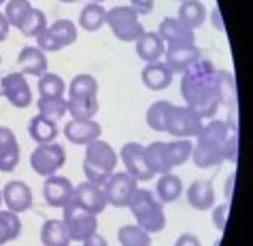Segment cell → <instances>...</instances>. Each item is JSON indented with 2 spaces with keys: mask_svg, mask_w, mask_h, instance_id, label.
Listing matches in <instances>:
<instances>
[{
  "mask_svg": "<svg viewBox=\"0 0 253 246\" xmlns=\"http://www.w3.org/2000/svg\"><path fill=\"white\" fill-rule=\"evenodd\" d=\"M181 96L185 100V106L192 108L202 121L215 117L219 100L215 96V68L209 60L200 58L192 68L183 72Z\"/></svg>",
  "mask_w": 253,
  "mask_h": 246,
  "instance_id": "obj_1",
  "label": "cell"
},
{
  "mask_svg": "<svg viewBox=\"0 0 253 246\" xmlns=\"http://www.w3.org/2000/svg\"><path fill=\"white\" fill-rule=\"evenodd\" d=\"M119 155L115 149L104 140H94L85 146V157H83V174L87 176L89 182L94 185H104L107 178L115 172Z\"/></svg>",
  "mask_w": 253,
  "mask_h": 246,
  "instance_id": "obj_2",
  "label": "cell"
},
{
  "mask_svg": "<svg viewBox=\"0 0 253 246\" xmlns=\"http://www.w3.org/2000/svg\"><path fill=\"white\" fill-rule=\"evenodd\" d=\"M130 212L134 214L136 225L140 229H145L147 234H158L166 227V212H164V204H162L156 193L147 191V189H136L132 200L128 204Z\"/></svg>",
  "mask_w": 253,
  "mask_h": 246,
  "instance_id": "obj_3",
  "label": "cell"
},
{
  "mask_svg": "<svg viewBox=\"0 0 253 246\" xmlns=\"http://www.w3.org/2000/svg\"><path fill=\"white\" fill-rule=\"evenodd\" d=\"M107 26L122 43H136L143 36L145 28L138 22V13L130 4L113 6L107 11Z\"/></svg>",
  "mask_w": 253,
  "mask_h": 246,
  "instance_id": "obj_4",
  "label": "cell"
},
{
  "mask_svg": "<svg viewBox=\"0 0 253 246\" xmlns=\"http://www.w3.org/2000/svg\"><path fill=\"white\" fill-rule=\"evenodd\" d=\"M62 210H64L62 221H64L66 227H68L70 240L83 242L85 238H89L92 234H96V231H98V216L92 214V212H87L85 208H81L75 200L68 202Z\"/></svg>",
  "mask_w": 253,
  "mask_h": 246,
  "instance_id": "obj_5",
  "label": "cell"
},
{
  "mask_svg": "<svg viewBox=\"0 0 253 246\" xmlns=\"http://www.w3.org/2000/svg\"><path fill=\"white\" fill-rule=\"evenodd\" d=\"M66 164V151L64 146L58 142H47V144H39L30 155V166L32 170L41 174L43 178L58 174V170Z\"/></svg>",
  "mask_w": 253,
  "mask_h": 246,
  "instance_id": "obj_6",
  "label": "cell"
},
{
  "mask_svg": "<svg viewBox=\"0 0 253 246\" xmlns=\"http://www.w3.org/2000/svg\"><path fill=\"white\" fill-rule=\"evenodd\" d=\"M138 189V180L132 178L128 172H113L102 185V191L107 195V204L115 208H128L132 195Z\"/></svg>",
  "mask_w": 253,
  "mask_h": 246,
  "instance_id": "obj_7",
  "label": "cell"
},
{
  "mask_svg": "<svg viewBox=\"0 0 253 246\" xmlns=\"http://www.w3.org/2000/svg\"><path fill=\"white\" fill-rule=\"evenodd\" d=\"M202 123L205 121L189 106H172L166 134H170L174 138H196L202 130Z\"/></svg>",
  "mask_w": 253,
  "mask_h": 246,
  "instance_id": "obj_8",
  "label": "cell"
},
{
  "mask_svg": "<svg viewBox=\"0 0 253 246\" xmlns=\"http://www.w3.org/2000/svg\"><path fill=\"white\" fill-rule=\"evenodd\" d=\"M119 157H122L124 166H126V172L130 174L132 178H136L138 182H145V180H151L156 174H153L149 161H147L145 155V146L140 142H126L119 151Z\"/></svg>",
  "mask_w": 253,
  "mask_h": 246,
  "instance_id": "obj_9",
  "label": "cell"
},
{
  "mask_svg": "<svg viewBox=\"0 0 253 246\" xmlns=\"http://www.w3.org/2000/svg\"><path fill=\"white\" fill-rule=\"evenodd\" d=\"M0 94L4 100L15 108H26L32 102V89L26 81V74L22 72H9L0 81Z\"/></svg>",
  "mask_w": 253,
  "mask_h": 246,
  "instance_id": "obj_10",
  "label": "cell"
},
{
  "mask_svg": "<svg viewBox=\"0 0 253 246\" xmlns=\"http://www.w3.org/2000/svg\"><path fill=\"white\" fill-rule=\"evenodd\" d=\"M75 187L66 176L62 174H51L45 178L43 185V198L51 208H64L68 202H73Z\"/></svg>",
  "mask_w": 253,
  "mask_h": 246,
  "instance_id": "obj_11",
  "label": "cell"
},
{
  "mask_svg": "<svg viewBox=\"0 0 253 246\" xmlns=\"http://www.w3.org/2000/svg\"><path fill=\"white\" fill-rule=\"evenodd\" d=\"M200 58L202 53L196 45H168L164 51V64L172 70V74H183Z\"/></svg>",
  "mask_w": 253,
  "mask_h": 246,
  "instance_id": "obj_12",
  "label": "cell"
},
{
  "mask_svg": "<svg viewBox=\"0 0 253 246\" xmlns=\"http://www.w3.org/2000/svg\"><path fill=\"white\" fill-rule=\"evenodd\" d=\"M0 191H2V204L11 212L22 214L32 208V189L24 180H9Z\"/></svg>",
  "mask_w": 253,
  "mask_h": 246,
  "instance_id": "obj_13",
  "label": "cell"
},
{
  "mask_svg": "<svg viewBox=\"0 0 253 246\" xmlns=\"http://www.w3.org/2000/svg\"><path fill=\"white\" fill-rule=\"evenodd\" d=\"M73 200L79 204L81 208H85L87 212H92L96 216L109 206V204H107V195H104L102 187L94 185V182H89V180H85V182H81V185L75 187Z\"/></svg>",
  "mask_w": 253,
  "mask_h": 246,
  "instance_id": "obj_14",
  "label": "cell"
},
{
  "mask_svg": "<svg viewBox=\"0 0 253 246\" xmlns=\"http://www.w3.org/2000/svg\"><path fill=\"white\" fill-rule=\"evenodd\" d=\"M158 36L164 40V45H196V34L183 26L177 17H166L160 22Z\"/></svg>",
  "mask_w": 253,
  "mask_h": 246,
  "instance_id": "obj_15",
  "label": "cell"
},
{
  "mask_svg": "<svg viewBox=\"0 0 253 246\" xmlns=\"http://www.w3.org/2000/svg\"><path fill=\"white\" fill-rule=\"evenodd\" d=\"M64 136L66 140H70L73 144H89L98 140L102 136V128L100 123L94 121V119H89V121H75V119H70V121L64 125Z\"/></svg>",
  "mask_w": 253,
  "mask_h": 246,
  "instance_id": "obj_16",
  "label": "cell"
},
{
  "mask_svg": "<svg viewBox=\"0 0 253 246\" xmlns=\"http://www.w3.org/2000/svg\"><path fill=\"white\" fill-rule=\"evenodd\" d=\"M172 70L168 68L164 62H151V64H145V68L140 70V81L143 85L151 91H162L166 87H170L172 83Z\"/></svg>",
  "mask_w": 253,
  "mask_h": 246,
  "instance_id": "obj_17",
  "label": "cell"
},
{
  "mask_svg": "<svg viewBox=\"0 0 253 246\" xmlns=\"http://www.w3.org/2000/svg\"><path fill=\"white\" fill-rule=\"evenodd\" d=\"M196 164V168H202V170H209V168H217L221 166L223 161V151L221 144L215 142H205V140H198L192 146V157H189Z\"/></svg>",
  "mask_w": 253,
  "mask_h": 246,
  "instance_id": "obj_18",
  "label": "cell"
},
{
  "mask_svg": "<svg viewBox=\"0 0 253 246\" xmlns=\"http://www.w3.org/2000/svg\"><path fill=\"white\" fill-rule=\"evenodd\" d=\"M19 164V142L9 128H0V172H13Z\"/></svg>",
  "mask_w": 253,
  "mask_h": 246,
  "instance_id": "obj_19",
  "label": "cell"
},
{
  "mask_svg": "<svg viewBox=\"0 0 253 246\" xmlns=\"http://www.w3.org/2000/svg\"><path fill=\"white\" fill-rule=\"evenodd\" d=\"M215 96L219 106L236 108V79L230 70H215Z\"/></svg>",
  "mask_w": 253,
  "mask_h": 246,
  "instance_id": "obj_20",
  "label": "cell"
},
{
  "mask_svg": "<svg viewBox=\"0 0 253 246\" xmlns=\"http://www.w3.org/2000/svg\"><path fill=\"white\" fill-rule=\"evenodd\" d=\"M164 51H166V45L158 36V32H143V36L136 40V55L145 64L160 62L164 58Z\"/></svg>",
  "mask_w": 253,
  "mask_h": 246,
  "instance_id": "obj_21",
  "label": "cell"
},
{
  "mask_svg": "<svg viewBox=\"0 0 253 246\" xmlns=\"http://www.w3.org/2000/svg\"><path fill=\"white\" fill-rule=\"evenodd\" d=\"M17 64L22 68V74H34V76L45 74L49 68L47 55L41 51L39 47H24L22 51H19Z\"/></svg>",
  "mask_w": 253,
  "mask_h": 246,
  "instance_id": "obj_22",
  "label": "cell"
},
{
  "mask_svg": "<svg viewBox=\"0 0 253 246\" xmlns=\"http://www.w3.org/2000/svg\"><path fill=\"white\" fill-rule=\"evenodd\" d=\"M189 206L196 210H209L215 206V189L211 180H194L185 191Z\"/></svg>",
  "mask_w": 253,
  "mask_h": 246,
  "instance_id": "obj_23",
  "label": "cell"
},
{
  "mask_svg": "<svg viewBox=\"0 0 253 246\" xmlns=\"http://www.w3.org/2000/svg\"><path fill=\"white\" fill-rule=\"evenodd\" d=\"M41 242L43 246H70L68 227L62 219H49L41 225Z\"/></svg>",
  "mask_w": 253,
  "mask_h": 246,
  "instance_id": "obj_24",
  "label": "cell"
},
{
  "mask_svg": "<svg viewBox=\"0 0 253 246\" xmlns=\"http://www.w3.org/2000/svg\"><path fill=\"white\" fill-rule=\"evenodd\" d=\"M183 193V180L177 174L168 172V174H160V180L156 185V198L162 204H172L181 198Z\"/></svg>",
  "mask_w": 253,
  "mask_h": 246,
  "instance_id": "obj_25",
  "label": "cell"
},
{
  "mask_svg": "<svg viewBox=\"0 0 253 246\" xmlns=\"http://www.w3.org/2000/svg\"><path fill=\"white\" fill-rule=\"evenodd\" d=\"M177 19L183 26H187L189 30H198L207 19V9L200 0H185L179 4V15Z\"/></svg>",
  "mask_w": 253,
  "mask_h": 246,
  "instance_id": "obj_26",
  "label": "cell"
},
{
  "mask_svg": "<svg viewBox=\"0 0 253 246\" xmlns=\"http://www.w3.org/2000/svg\"><path fill=\"white\" fill-rule=\"evenodd\" d=\"M28 134L37 144H47L58 138V125L45 119L43 115H34L28 123Z\"/></svg>",
  "mask_w": 253,
  "mask_h": 246,
  "instance_id": "obj_27",
  "label": "cell"
},
{
  "mask_svg": "<svg viewBox=\"0 0 253 246\" xmlns=\"http://www.w3.org/2000/svg\"><path fill=\"white\" fill-rule=\"evenodd\" d=\"M68 112L75 121H89L98 112V98H87V96H77V98H66Z\"/></svg>",
  "mask_w": 253,
  "mask_h": 246,
  "instance_id": "obj_28",
  "label": "cell"
},
{
  "mask_svg": "<svg viewBox=\"0 0 253 246\" xmlns=\"http://www.w3.org/2000/svg\"><path fill=\"white\" fill-rule=\"evenodd\" d=\"M145 155H147V161H149L153 174H168V172H172L166 142H160V140H158V142L147 144L145 146Z\"/></svg>",
  "mask_w": 253,
  "mask_h": 246,
  "instance_id": "obj_29",
  "label": "cell"
},
{
  "mask_svg": "<svg viewBox=\"0 0 253 246\" xmlns=\"http://www.w3.org/2000/svg\"><path fill=\"white\" fill-rule=\"evenodd\" d=\"M104 24H107V9L100 2H89L81 9L79 26L85 32H98Z\"/></svg>",
  "mask_w": 253,
  "mask_h": 246,
  "instance_id": "obj_30",
  "label": "cell"
},
{
  "mask_svg": "<svg viewBox=\"0 0 253 246\" xmlns=\"http://www.w3.org/2000/svg\"><path fill=\"white\" fill-rule=\"evenodd\" d=\"M172 106H174V104L168 102V100H158V102H153L151 106L147 108V115H145L147 125H149L153 132H166Z\"/></svg>",
  "mask_w": 253,
  "mask_h": 246,
  "instance_id": "obj_31",
  "label": "cell"
},
{
  "mask_svg": "<svg viewBox=\"0 0 253 246\" xmlns=\"http://www.w3.org/2000/svg\"><path fill=\"white\" fill-rule=\"evenodd\" d=\"M37 106H39V115H43L45 119H49L53 123H58L68 112L66 98H39Z\"/></svg>",
  "mask_w": 253,
  "mask_h": 246,
  "instance_id": "obj_32",
  "label": "cell"
},
{
  "mask_svg": "<svg viewBox=\"0 0 253 246\" xmlns=\"http://www.w3.org/2000/svg\"><path fill=\"white\" fill-rule=\"evenodd\" d=\"M68 98H77V96H87V98H98V81L92 74H77L73 76L70 85L66 87Z\"/></svg>",
  "mask_w": 253,
  "mask_h": 246,
  "instance_id": "obj_33",
  "label": "cell"
},
{
  "mask_svg": "<svg viewBox=\"0 0 253 246\" xmlns=\"http://www.w3.org/2000/svg\"><path fill=\"white\" fill-rule=\"evenodd\" d=\"M22 234V221L15 212L11 210H2L0 208V246L15 240Z\"/></svg>",
  "mask_w": 253,
  "mask_h": 246,
  "instance_id": "obj_34",
  "label": "cell"
},
{
  "mask_svg": "<svg viewBox=\"0 0 253 246\" xmlns=\"http://www.w3.org/2000/svg\"><path fill=\"white\" fill-rule=\"evenodd\" d=\"M117 240L122 246H151V234H147L138 225H124L117 231Z\"/></svg>",
  "mask_w": 253,
  "mask_h": 246,
  "instance_id": "obj_35",
  "label": "cell"
},
{
  "mask_svg": "<svg viewBox=\"0 0 253 246\" xmlns=\"http://www.w3.org/2000/svg\"><path fill=\"white\" fill-rule=\"evenodd\" d=\"M230 136V130L226 121L221 119H209V123H202L200 134L196 136L198 140H205V142H215V144H223V140Z\"/></svg>",
  "mask_w": 253,
  "mask_h": 246,
  "instance_id": "obj_36",
  "label": "cell"
},
{
  "mask_svg": "<svg viewBox=\"0 0 253 246\" xmlns=\"http://www.w3.org/2000/svg\"><path fill=\"white\" fill-rule=\"evenodd\" d=\"M66 83L62 76L53 72H45L39 76V94L41 98H64Z\"/></svg>",
  "mask_w": 253,
  "mask_h": 246,
  "instance_id": "obj_37",
  "label": "cell"
},
{
  "mask_svg": "<svg viewBox=\"0 0 253 246\" xmlns=\"http://www.w3.org/2000/svg\"><path fill=\"white\" fill-rule=\"evenodd\" d=\"M19 32L24 34V36H30V38H37L41 32L47 30V17H45V13L41 11V9H30V13L26 15V19L22 22V26L17 28Z\"/></svg>",
  "mask_w": 253,
  "mask_h": 246,
  "instance_id": "obj_38",
  "label": "cell"
},
{
  "mask_svg": "<svg viewBox=\"0 0 253 246\" xmlns=\"http://www.w3.org/2000/svg\"><path fill=\"white\" fill-rule=\"evenodd\" d=\"M192 146H194V142H192V140H187V138H179V140H170V142H166L172 170L177 166H183L185 161L192 157Z\"/></svg>",
  "mask_w": 253,
  "mask_h": 246,
  "instance_id": "obj_39",
  "label": "cell"
},
{
  "mask_svg": "<svg viewBox=\"0 0 253 246\" xmlns=\"http://www.w3.org/2000/svg\"><path fill=\"white\" fill-rule=\"evenodd\" d=\"M30 9H32L30 0H6L2 13H4V17H6V22H9V26L19 28V26H22V22L26 19V15L30 13Z\"/></svg>",
  "mask_w": 253,
  "mask_h": 246,
  "instance_id": "obj_40",
  "label": "cell"
},
{
  "mask_svg": "<svg viewBox=\"0 0 253 246\" xmlns=\"http://www.w3.org/2000/svg\"><path fill=\"white\" fill-rule=\"evenodd\" d=\"M47 30L58 38V43L62 45V49L73 45L77 40V26L70 22V19H58V22H53L51 26H47Z\"/></svg>",
  "mask_w": 253,
  "mask_h": 246,
  "instance_id": "obj_41",
  "label": "cell"
},
{
  "mask_svg": "<svg viewBox=\"0 0 253 246\" xmlns=\"http://www.w3.org/2000/svg\"><path fill=\"white\" fill-rule=\"evenodd\" d=\"M37 47L43 53H53V51H60V49H62V45L58 43V38H55L49 30H43L37 36Z\"/></svg>",
  "mask_w": 253,
  "mask_h": 246,
  "instance_id": "obj_42",
  "label": "cell"
},
{
  "mask_svg": "<svg viewBox=\"0 0 253 246\" xmlns=\"http://www.w3.org/2000/svg\"><path fill=\"white\" fill-rule=\"evenodd\" d=\"M221 151H223V159L234 164L236 157H238V134H230L226 140H223Z\"/></svg>",
  "mask_w": 253,
  "mask_h": 246,
  "instance_id": "obj_43",
  "label": "cell"
},
{
  "mask_svg": "<svg viewBox=\"0 0 253 246\" xmlns=\"http://www.w3.org/2000/svg\"><path fill=\"white\" fill-rule=\"evenodd\" d=\"M228 214H230L228 202H226V204H219V206H213V225H215V229L219 231V234H221L223 229H226Z\"/></svg>",
  "mask_w": 253,
  "mask_h": 246,
  "instance_id": "obj_44",
  "label": "cell"
},
{
  "mask_svg": "<svg viewBox=\"0 0 253 246\" xmlns=\"http://www.w3.org/2000/svg\"><path fill=\"white\" fill-rule=\"evenodd\" d=\"M153 4H156V0H130V6L138 15H149L153 11Z\"/></svg>",
  "mask_w": 253,
  "mask_h": 246,
  "instance_id": "obj_45",
  "label": "cell"
},
{
  "mask_svg": "<svg viewBox=\"0 0 253 246\" xmlns=\"http://www.w3.org/2000/svg\"><path fill=\"white\" fill-rule=\"evenodd\" d=\"M174 246H202V242H200V238L194 234H181L177 238V242H174Z\"/></svg>",
  "mask_w": 253,
  "mask_h": 246,
  "instance_id": "obj_46",
  "label": "cell"
},
{
  "mask_svg": "<svg viewBox=\"0 0 253 246\" xmlns=\"http://www.w3.org/2000/svg\"><path fill=\"white\" fill-rule=\"evenodd\" d=\"M83 246H109V242H107V238L100 236V234L96 231V234H92L89 238H85V240H83Z\"/></svg>",
  "mask_w": 253,
  "mask_h": 246,
  "instance_id": "obj_47",
  "label": "cell"
},
{
  "mask_svg": "<svg viewBox=\"0 0 253 246\" xmlns=\"http://www.w3.org/2000/svg\"><path fill=\"white\" fill-rule=\"evenodd\" d=\"M234 180H236V174H230L226 180V187H223V195H226L228 202L232 200V193H234Z\"/></svg>",
  "mask_w": 253,
  "mask_h": 246,
  "instance_id": "obj_48",
  "label": "cell"
},
{
  "mask_svg": "<svg viewBox=\"0 0 253 246\" xmlns=\"http://www.w3.org/2000/svg\"><path fill=\"white\" fill-rule=\"evenodd\" d=\"M9 22H6V17H4V13L0 11V43H2V40L9 36Z\"/></svg>",
  "mask_w": 253,
  "mask_h": 246,
  "instance_id": "obj_49",
  "label": "cell"
},
{
  "mask_svg": "<svg viewBox=\"0 0 253 246\" xmlns=\"http://www.w3.org/2000/svg\"><path fill=\"white\" fill-rule=\"evenodd\" d=\"M211 19H213V26L217 28L219 32H223V22H221V15H219V9H213V13H211Z\"/></svg>",
  "mask_w": 253,
  "mask_h": 246,
  "instance_id": "obj_50",
  "label": "cell"
},
{
  "mask_svg": "<svg viewBox=\"0 0 253 246\" xmlns=\"http://www.w3.org/2000/svg\"><path fill=\"white\" fill-rule=\"evenodd\" d=\"M60 2H64V4H73V2H79V0H60Z\"/></svg>",
  "mask_w": 253,
  "mask_h": 246,
  "instance_id": "obj_51",
  "label": "cell"
},
{
  "mask_svg": "<svg viewBox=\"0 0 253 246\" xmlns=\"http://www.w3.org/2000/svg\"><path fill=\"white\" fill-rule=\"evenodd\" d=\"M0 206H2V191H0Z\"/></svg>",
  "mask_w": 253,
  "mask_h": 246,
  "instance_id": "obj_52",
  "label": "cell"
},
{
  "mask_svg": "<svg viewBox=\"0 0 253 246\" xmlns=\"http://www.w3.org/2000/svg\"><path fill=\"white\" fill-rule=\"evenodd\" d=\"M92 2H104V0H92Z\"/></svg>",
  "mask_w": 253,
  "mask_h": 246,
  "instance_id": "obj_53",
  "label": "cell"
},
{
  "mask_svg": "<svg viewBox=\"0 0 253 246\" xmlns=\"http://www.w3.org/2000/svg\"><path fill=\"white\" fill-rule=\"evenodd\" d=\"M4 2H6V0H0V4H4Z\"/></svg>",
  "mask_w": 253,
  "mask_h": 246,
  "instance_id": "obj_54",
  "label": "cell"
},
{
  "mask_svg": "<svg viewBox=\"0 0 253 246\" xmlns=\"http://www.w3.org/2000/svg\"><path fill=\"white\" fill-rule=\"evenodd\" d=\"M177 2H185V0H177Z\"/></svg>",
  "mask_w": 253,
  "mask_h": 246,
  "instance_id": "obj_55",
  "label": "cell"
}]
</instances>
